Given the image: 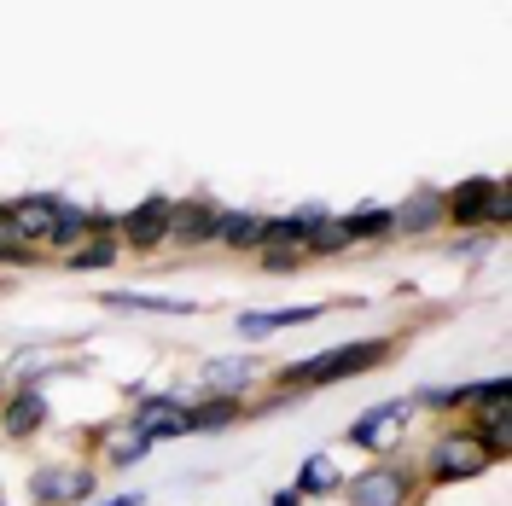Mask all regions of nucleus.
<instances>
[{
    "instance_id": "nucleus-15",
    "label": "nucleus",
    "mask_w": 512,
    "mask_h": 506,
    "mask_svg": "<svg viewBox=\"0 0 512 506\" xmlns=\"http://www.w3.org/2000/svg\"><path fill=\"white\" fill-rule=\"evenodd\" d=\"M216 245L222 251H262V216H251V210H222L216 216Z\"/></svg>"
},
{
    "instance_id": "nucleus-13",
    "label": "nucleus",
    "mask_w": 512,
    "mask_h": 506,
    "mask_svg": "<svg viewBox=\"0 0 512 506\" xmlns=\"http://www.w3.org/2000/svg\"><path fill=\"white\" fill-rule=\"evenodd\" d=\"M251 379H256L251 355H216V361H204V396H245Z\"/></svg>"
},
{
    "instance_id": "nucleus-25",
    "label": "nucleus",
    "mask_w": 512,
    "mask_h": 506,
    "mask_svg": "<svg viewBox=\"0 0 512 506\" xmlns=\"http://www.w3.org/2000/svg\"><path fill=\"white\" fill-rule=\"evenodd\" d=\"M489 227H512V181L489 187Z\"/></svg>"
},
{
    "instance_id": "nucleus-2",
    "label": "nucleus",
    "mask_w": 512,
    "mask_h": 506,
    "mask_svg": "<svg viewBox=\"0 0 512 506\" xmlns=\"http://www.w3.org/2000/svg\"><path fill=\"white\" fill-rule=\"evenodd\" d=\"M489 466H495V460L483 454V443L472 437V425H448L443 437L431 443V454H425V489L472 483V477H483Z\"/></svg>"
},
{
    "instance_id": "nucleus-18",
    "label": "nucleus",
    "mask_w": 512,
    "mask_h": 506,
    "mask_svg": "<svg viewBox=\"0 0 512 506\" xmlns=\"http://www.w3.org/2000/svg\"><path fill=\"white\" fill-rule=\"evenodd\" d=\"M117 256H123V239H117V233H94L88 245H76V251L64 256V268H70V274H99V268H111Z\"/></svg>"
},
{
    "instance_id": "nucleus-23",
    "label": "nucleus",
    "mask_w": 512,
    "mask_h": 506,
    "mask_svg": "<svg viewBox=\"0 0 512 506\" xmlns=\"http://www.w3.org/2000/svg\"><path fill=\"white\" fill-rule=\"evenodd\" d=\"M99 495V472L94 466H70L64 472V506H88Z\"/></svg>"
},
{
    "instance_id": "nucleus-14",
    "label": "nucleus",
    "mask_w": 512,
    "mask_h": 506,
    "mask_svg": "<svg viewBox=\"0 0 512 506\" xmlns=\"http://www.w3.org/2000/svg\"><path fill=\"white\" fill-rule=\"evenodd\" d=\"M303 216H309V233H303V256H344V251H350L344 227H338V216H332L326 204H309Z\"/></svg>"
},
{
    "instance_id": "nucleus-21",
    "label": "nucleus",
    "mask_w": 512,
    "mask_h": 506,
    "mask_svg": "<svg viewBox=\"0 0 512 506\" xmlns=\"http://www.w3.org/2000/svg\"><path fill=\"white\" fill-rule=\"evenodd\" d=\"M99 448H105V466H117V472H123V466H140V460L152 454V443H146L134 425H128V431H105Z\"/></svg>"
},
{
    "instance_id": "nucleus-1",
    "label": "nucleus",
    "mask_w": 512,
    "mask_h": 506,
    "mask_svg": "<svg viewBox=\"0 0 512 506\" xmlns=\"http://www.w3.org/2000/svg\"><path fill=\"white\" fill-rule=\"evenodd\" d=\"M379 361H390V338H355V344L320 349V355H309V361L280 367V384H291V396H303V390H320V384L361 379V373H373Z\"/></svg>"
},
{
    "instance_id": "nucleus-10",
    "label": "nucleus",
    "mask_w": 512,
    "mask_h": 506,
    "mask_svg": "<svg viewBox=\"0 0 512 506\" xmlns=\"http://www.w3.org/2000/svg\"><path fill=\"white\" fill-rule=\"evenodd\" d=\"M489 175H472V181H460V187H448L443 192V216H448V227H489Z\"/></svg>"
},
{
    "instance_id": "nucleus-22",
    "label": "nucleus",
    "mask_w": 512,
    "mask_h": 506,
    "mask_svg": "<svg viewBox=\"0 0 512 506\" xmlns=\"http://www.w3.org/2000/svg\"><path fill=\"white\" fill-rule=\"evenodd\" d=\"M30 501L35 506H64V466H35L30 472Z\"/></svg>"
},
{
    "instance_id": "nucleus-26",
    "label": "nucleus",
    "mask_w": 512,
    "mask_h": 506,
    "mask_svg": "<svg viewBox=\"0 0 512 506\" xmlns=\"http://www.w3.org/2000/svg\"><path fill=\"white\" fill-rule=\"evenodd\" d=\"M30 262H41V251L35 245H24V239H0V268H30Z\"/></svg>"
},
{
    "instance_id": "nucleus-9",
    "label": "nucleus",
    "mask_w": 512,
    "mask_h": 506,
    "mask_svg": "<svg viewBox=\"0 0 512 506\" xmlns=\"http://www.w3.org/2000/svg\"><path fill=\"white\" fill-rule=\"evenodd\" d=\"M53 222H59V198H53V192H30V198H18V204H12L6 233H12V239H24V245H47Z\"/></svg>"
},
{
    "instance_id": "nucleus-28",
    "label": "nucleus",
    "mask_w": 512,
    "mask_h": 506,
    "mask_svg": "<svg viewBox=\"0 0 512 506\" xmlns=\"http://www.w3.org/2000/svg\"><path fill=\"white\" fill-rule=\"evenodd\" d=\"M6 216H12V204H0V239H6Z\"/></svg>"
},
{
    "instance_id": "nucleus-7",
    "label": "nucleus",
    "mask_w": 512,
    "mask_h": 506,
    "mask_svg": "<svg viewBox=\"0 0 512 506\" xmlns=\"http://www.w3.org/2000/svg\"><path fill=\"white\" fill-rule=\"evenodd\" d=\"M134 431L146 437V443H175V437H187V402L181 396H134Z\"/></svg>"
},
{
    "instance_id": "nucleus-3",
    "label": "nucleus",
    "mask_w": 512,
    "mask_h": 506,
    "mask_svg": "<svg viewBox=\"0 0 512 506\" xmlns=\"http://www.w3.org/2000/svg\"><path fill=\"white\" fill-rule=\"evenodd\" d=\"M425 489L414 466H396V460H379L367 472L344 477V506H414V495Z\"/></svg>"
},
{
    "instance_id": "nucleus-30",
    "label": "nucleus",
    "mask_w": 512,
    "mask_h": 506,
    "mask_svg": "<svg viewBox=\"0 0 512 506\" xmlns=\"http://www.w3.org/2000/svg\"><path fill=\"white\" fill-rule=\"evenodd\" d=\"M6 285H12V280H0V297H6Z\"/></svg>"
},
{
    "instance_id": "nucleus-19",
    "label": "nucleus",
    "mask_w": 512,
    "mask_h": 506,
    "mask_svg": "<svg viewBox=\"0 0 512 506\" xmlns=\"http://www.w3.org/2000/svg\"><path fill=\"white\" fill-rule=\"evenodd\" d=\"M326 315L320 309H274V315H239V338H268V332H286V326H309V320Z\"/></svg>"
},
{
    "instance_id": "nucleus-12",
    "label": "nucleus",
    "mask_w": 512,
    "mask_h": 506,
    "mask_svg": "<svg viewBox=\"0 0 512 506\" xmlns=\"http://www.w3.org/2000/svg\"><path fill=\"white\" fill-rule=\"evenodd\" d=\"M239 419H245V396H204V402H187V437H210Z\"/></svg>"
},
{
    "instance_id": "nucleus-29",
    "label": "nucleus",
    "mask_w": 512,
    "mask_h": 506,
    "mask_svg": "<svg viewBox=\"0 0 512 506\" xmlns=\"http://www.w3.org/2000/svg\"><path fill=\"white\" fill-rule=\"evenodd\" d=\"M88 506H123V495H117V501H88Z\"/></svg>"
},
{
    "instance_id": "nucleus-5",
    "label": "nucleus",
    "mask_w": 512,
    "mask_h": 506,
    "mask_svg": "<svg viewBox=\"0 0 512 506\" xmlns=\"http://www.w3.org/2000/svg\"><path fill=\"white\" fill-rule=\"evenodd\" d=\"M408 413H414L408 402H379V408L361 413L344 437H350L355 448H367V454H390V448L402 443V431H408Z\"/></svg>"
},
{
    "instance_id": "nucleus-8",
    "label": "nucleus",
    "mask_w": 512,
    "mask_h": 506,
    "mask_svg": "<svg viewBox=\"0 0 512 506\" xmlns=\"http://www.w3.org/2000/svg\"><path fill=\"white\" fill-rule=\"evenodd\" d=\"M216 204L210 198H187V204H175L169 210V239L163 245H181V251H198V245H210L216 239Z\"/></svg>"
},
{
    "instance_id": "nucleus-11",
    "label": "nucleus",
    "mask_w": 512,
    "mask_h": 506,
    "mask_svg": "<svg viewBox=\"0 0 512 506\" xmlns=\"http://www.w3.org/2000/svg\"><path fill=\"white\" fill-rule=\"evenodd\" d=\"M396 216V233H408V239H425V233H443L448 216H443V192L437 187H419L408 204H396L390 210Z\"/></svg>"
},
{
    "instance_id": "nucleus-17",
    "label": "nucleus",
    "mask_w": 512,
    "mask_h": 506,
    "mask_svg": "<svg viewBox=\"0 0 512 506\" xmlns=\"http://www.w3.org/2000/svg\"><path fill=\"white\" fill-rule=\"evenodd\" d=\"M99 303L111 309H146V315H204L198 297H140V291H105Z\"/></svg>"
},
{
    "instance_id": "nucleus-4",
    "label": "nucleus",
    "mask_w": 512,
    "mask_h": 506,
    "mask_svg": "<svg viewBox=\"0 0 512 506\" xmlns=\"http://www.w3.org/2000/svg\"><path fill=\"white\" fill-rule=\"evenodd\" d=\"M47 419H53V402H47L41 384L0 390V437H6V443H30V437H41Z\"/></svg>"
},
{
    "instance_id": "nucleus-20",
    "label": "nucleus",
    "mask_w": 512,
    "mask_h": 506,
    "mask_svg": "<svg viewBox=\"0 0 512 506\" xmlns=\"http://www.w3.org/2000/svg\"><path fill=\"white\" fill-rule=\"evenodd\" d=\"M338 227H344V239H350V245H361V239H390V233H396V216L367 204V210H350V216H338Z\"/></svg>"
},
{
    "instance_id": "nucleus-6",
    "label": "nucleus",
    "mask_w": 512,
    "mask_h": 506,
    "mask_svg": "<svg viewBox=\"0 0 512 506\" xmlns=\"http://www.w3.org/2000/svg\"><path fill=\"white\" fill-rule=\"evenodd\" d=\"M169 210H175V198H163V192H152L146 204H134L123 222H117L123 251H158L163 239H169Z\"/></svg>"
},
{
    "instance_id": "nucleus-24",
    "label": "nucleus",
    "mask_w": 512,
    "mask_h": 506,
    "mask_svg": "<svg viewBox=\"0 0 512 506\" xmlns=\"http://www.w3.org/2000/svg\"><path fill=\"white\" fill-rule=\"evenodd\" d=\"M408 408H437V413H454V408H466V390H419Z\"/></svg>"
},
{
    "instance_id": "nucleus-16",
    "label": "nucleus",
    "mask_w": 512,
    "mask_h": 506,
    "mask_svg": "<svg viewBox=\"0 0 512 506\" xmlns=\"http://www.w3.org/2000/svg\"><path fill=\"white\" fill-rule=\"evenodd\" d=\"M338 489H344V472H338V460H332V454H309V460L297 466V495H303V501L338 495Z\"/></svg>"
},
{
    "instance_id": "nucleus-27",
    "label": "nucleus",
    "mask_w": 512,
    "mask_h": 506,
    "mask_svg": "<svg viewBox=\"0 0 512 506\" xmlns=\"http://www.w3.org/2000/svg\"><path fill=\"white\" fill-rule=\"evenodd\" d=\"M268 506H303V495H297V489H274V501Z\"/></svg>"
}]
</instances>
